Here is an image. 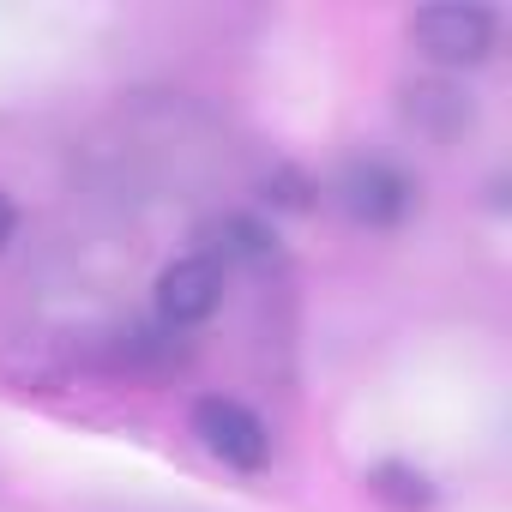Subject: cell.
Segmentation results:
<instances>
[{
    "label": "cell",
    "instance_id": "1",
    "mask_svg": "<svg viewBox=\"0 0 512 512\" xmlns=\"http://www.w3.org/2000/svg\"><path fill=\"white\" fill-rule=\"evenodd\" d=\"M332 199L356 229L392 235L422 211V181L392 157H344L332 175Z\"/></svg>",
    "mask_w": 512,
    "mask_h": 512
},
{
    "label": "cell",
    "instance_id": "2",
    "mask_svg": "<svg viewBox=\"0 0 512 512\" xmlns=\"http://www.w3.org/2000/svg\"><path fill=\"white\" fill-rule=\"evenodd\" d=\"M404 37H410V49L434 73H470V67L494 61V49H500V13L476 7V0H464V7H422V13H410Z\"/></svg>",
    "mask_w": 512,
    "mask_h": 512
},
{
    "label": "cell",
    "instance_id": "3",
    "mask_svg": "<svg viewBox=\"0 0 512 512\" xmlns=\"http://www.w3.org/2000/svg\"><path fill=\"white\" fill-rule=\"evenodd\" d=\"M187 428H193V440H199L223 470H241V476H260V470L272 464V446H278V440H272V422L253 410V404L229 398V392L193 398Z\"/></svg>",
    "mask_w": 512,
    "mask_h": 512
},
{
    "label": "cell",
    "instance_id": "4",
    "mask_svg": "<svg viewBox=\"0 0 512 512\" xmlns=\"http://www.w3.org/2000/svg\"><path fill=\"white\" fill-rule=\"evenodd\" d=\"M398 121L416 133V139H434V145H458L476 121H482V97L470 91L464 73H410L398 79Z\"/></svg>",
    "mask_w": 512,
    "mask_h": 512
},
{
    "label": "cell",
    "instance_id": "5",
    "mask_svg": "<svg viewBox=\"0 0 512 512\" xmlns=\"http://www.w3.org/2000/svg\"><path fill=\"white\" fill-rule=\"evenodd\" d=\"M223 290H229V272L193 247V253H175V260L157 272V284H151V314H157V326H169V332H193V326H205V320L223 308Z\"/></svg>",
    "mask_w": 512,
    "mask_h": 512
},
{
    "label": "cell",
    "instance_id": "6",
    "mask_svg": "<svg viewBox=\"0 0 512 512\" xmlns=\"http://www.w3.org/2000/svg\"><path fill=\"white\" fill-rule=\"evenodd\" d=\"M199 253H205V260H217L223 272L229 266H266L272 253H278V229L266 217H253V211H223L199 235Z\"/></svg>",
    "mask_w": 512,
    "mask_h": 512
},
{
    "label": "cell",
    "instance_id": "7",
    "mask_svg": "<svg viewBox=\"0 0 512 512\" xmlns=\"http://www.w3.org/2000/svg\"><path fill=\"white\" fill-rule=\"evenodd\" d=\"M362 488H368L386 512H428V506H434V482H428V470L410 464V458H380V464H368V470H362Z\"/></svg>",
    "mask_w": 512,
    "mask_h": 512
},
{
    "label": "cell",
    "instance_id": "8",
    "mask_svg": "<svg viewBox=\"0 0 512 512\" xmlns=\"http://www.w3.org/2000/svg\"><path fill=\"white\" fill-rule=\"evenodd\" d=\"M314 193H320V187H314L296 163H278V169L266 175V205H272V211H314Z\"/></svg>",
    "mask_w": 512,
    "mask_h": 512
},
{
    "label": "cell",
    "instance_id": "9",
    "mask_svg": "<svg viewBox=\"0 0 512 512\" xmlns=\"http://www.w3.org/2000/svg\"><path fill=\"white\" fill-rule=\"evenodd\" d=\"M13 241H19V205H13V193H0V253Z\"/></svg>",
    "mask_w": 512,
    "mask_h": 512
}]
</instances>
